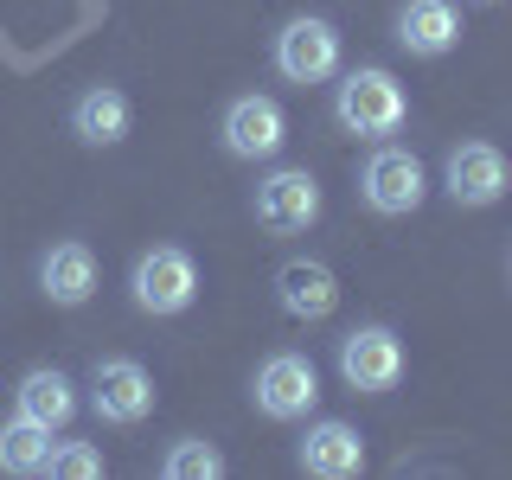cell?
<instances>
[{
    "label": "cell",
    "instance_id": "cell-6",
    "mask_svg": "<svg viewBox=\"0 0 512 480\" xmlns=\"http://www.w3.org/2000/svg\"><path fill=\"white\" fill-rule=\"evenodd\" d=\"M340 378L352 391H391L404 378V346L391 327H352L340 340Z\"/></svg>",
    "mask_w": 512,
    "mask_h": 480
},
{
    "label": "cell",
    "instance_id": "cell-12",
    "mask_svg": "<svg viewBox=\"0 0 512 480\" xmlns=\"http://www.w3.org/2000/svg\"><path fill=\"white\" fill-rule=\"evenodd\" d=\"M455 39H461L455 0H404V13H397V45H404V52H416V58H442Z\"/></svg>",
    "mask_w": 512,
    "mask_h": 480
},
{
    "label": "cell",
    "instance_id": "cell-9",
    "mask_svg": "<svg viewBox=\"0 0 512 480\" xmlns=\"http://www.w3.org/2000/svg\"><path fill=\"white\" fill-rule=\"evenodd\" d=\"M90 404L103 423H141L154 410V378L135 359H96L90 372Z\"/></svg>",
    "mask_w": 512,
    "mask_h": 480
},
{
    "label": "cell",
    "instance_id": "cell-14",
    "mask_svg": "<svg viewBox=\"0 0 512 480\" xmlns=\"http://www.w3.org/2000/svg\"><path fill=\"white\" fill-rule=\"evenodd\" d=\"M39 288L58 301V308H84L96 295V256L84 244H52L39 263Z\"/></svg>",
    "mask_w": 512,
    "mask_h": 480
},
{
    "label": "cell",
    "instance_id": "cell-15",
    "mask_svg": "<svg viewBox=\"0 0 512 480\" xmlns=\"http://www.w3.org/2000/svg\"><path fill=\"white\" fill-rule=\"evenodd\" d=\"M71 128H77L84 148H116V141L128 135V96L116 84L84 90V96H77V109H71Z\"/></svg>",
    "mask_w": 512,
    "mask_h": 480
},
{
    "label": "cell",
    "instance_id": "cell-8",
    "mask_svg": "<svg viewBox=\"0 0 512 480\" xmlns=\"http://www.w3.org/2000/svg\"><path fill=\"white\" fill-rule=\"evenodd\" d=\"M282 141H288V116L276 96H237L224 109V148L237 160H269L282 154Z\"/></svg>",
    "mask_w": 512,
    "mask_h": 480
},
{
    "label": "cell",
    "instance_id": "cell-17",
    "mask_svg": "<svg viewBox=\"0 0 512 480\" xmlns=\"http://www.w3.org/2000/svg\"><path fill=\"white\" fill-rule=\"evenodd\" d=\"M52 429L32 423V416H13L7 429H0V468L7 474H45L52 468Z\"/></svg>",
    "mask_w": 512,
    "mask_h": 480
},
{
    "label": "cell",
    "instance_id": "cell-18",
    "mask_svg": "<svg viewBox=\"0 0 512 480\" xmlns=\"http://www.w3.org/2000/svg\"><path fill=\"white\" fill-rule=\"evenodd\" d=\"M160 474H167V480H218V474H224V455H218L212 442L192 436V442H173V448H167Z\"/></svg>",
    "mask_w": 512,
    "mask_h": 480
},
{
    "label": "cell",
    "instance_id": "cell-5",
    "mask_svg": "<svg viewBox=\"0 0 512 480\" xmlns=\"http://www.w3.org/2000/svg\"><path fill=\"white\" fill-rule=\"evenodd\" d=\"M250 391H256V410H263V416H276V423H295V416L314 410L320 378H314V365L301 359V352H276V359H263V372H256Z\"/></svg>",
    "mask_w": 512,
    "mask_h": 480
},
{
    "label": "cell",
    "instance_id": "cell-1",
    "mask_svg": "<svg viewBox=\"0 0 512 480\" xmlns=\"http://www.w3.org/2000/svg\"><path fill=\"white\" fill-rule=\"evenodd\" d=\"M333 116H340V128H352V135H397L404 116H410V96L391 71L365 64V71H346L340 96H333Z\"/></svg>",
    "mask_w": 512,
    "mask_h": 480
},
{
    "label": "cell",
    "instance_id": "cell-13",
    "mask_svg": "<svg viewBox=\"0 0 512 480\" xmlns=\"http://www.w3.org/2000/svg\"><path fill=\"white\" fill-rule=\"evenodd\" d=\"M301 468L320 474V480H352L365 468V442L352 423H314L301 436Z\"/></svg>",
    "mask_w": 512,
    "mask_h": 480
},
{
    "label": "cell",
    "instance_id": "cell-3",
    "mask_svg": "<svg viewBox=\"0 0 512 480\" xmlns=\"http://www.w3.org/2000/svg\"><path fill=\"white\" fill-rule=\"evenodd\" d=\"M359 192H365V205H372V212L404 218V212L423 205V192H429L423 160H416L410 148H378L372 160H365V173H359Z\"/></svg>",
    "mask_w": 512,
    "mask_h": 480
},
{
    "label": "cell",
    "instance_id": "cell-11",
    "mask_svg": "<svg viewBox=\"0 0 512 480\" xmlns=\"http://www.w3.org/2000/svg\"><path fill=\"white\" fill-rule=\"evenodd\" d=\"M276 301H282V314H295V320H327L340 308V282H333L327 263L295 256V263L276 269Z\"/></svg>",
    "mask_w": 512,
    "mask_h": 480
},
{
    "label": "cell",
    "instance_id": "cell-7",
    "mask_svg": "<svg viewBox=\"0 0 512 480\" xmlns=\"http://www.w3.org/2000/svg\"><path fill=\"white\" fill-rule=\"evenodd\" d=\"M314 218H320V180L308 167H282L256 186V224L288 237V231H308Z\"/></svg>",
    "mask_w": 512,
    "mask_h": 480
},
{
    "label": "cell",
    "instance_id": "cell-10",
    "mask_svg": "<svg viewBox=\"0 0 512 480\" xmlns=\"http://www.w3.org/2000/svg\"><path fill=\"white\" fill-rule=\"evenodd\" d=\"M506 186H512V167L493 141H461L448 154V192H455V205H493V199H506Z\"/></svg>",
    "mask_w": 512,
    "mask_h": 480
},
{
    "label": "cell",
    "instance_id": "cell-4",
    "mask_svg": "<svg viewBox=\"0 0 512 480\" xmlns=\"http://www.w3.org/2000/svg\"><path fill=\"white\" fill-rule=\"evenodd\" d=\"M276 71L288 84H327L340 71V32L327 20H288L276 32Z\"/></svg>",
    "mask_w": 512,
    "mask_h": 480
},
{
    "label": "cell",
    "instance_id": "cell-19",
    "mask_svg": "<svg viewBox=\"0 0 512 480\" xmlns=\"http://www.w3.org/2000/svg\"><path fill=\"white\" fill-rule=\"evenodd\" d=\"M45 474H58V480H96L103 474V455H96L90 442H64V448H52V468Z\"/></svg>",
    "mask_w": 512,
    "mask_h": 480
},
{
    "label": "cell",
    "instance_id": "cell-16",
    "mask_svg": "<svg viewBox=\"0 0 512 480\" xmlns=\"http://www.w3.org/2000/svg\"><path fill=\"white\" fill-rule=\"evenodd\" d=\"M20 416H32V423H45V429H64V423L77 416V391H71V378L52 372V365L26 372V378H20Z\"/></svg>",
    "mask_w": 512,
    "mask_h": 480
},
{
    "label": "cell",
    "instance_id": "cell-2",
    "mask_svg": "<svg viewBox=\"0 0 512 480\" xmlns=\"http://www.w3.org/2000/svg\"><path fill=\"white\" fill-rule=\"evenodd\" d=\"M135 308L141 314H186L192 308V295H199V269H192V256L186 250H173V244H160L148 250L135 263Z\"/></svg>",
    "mask_w": 512,
    "mask_h": 480
}]
</instances>
